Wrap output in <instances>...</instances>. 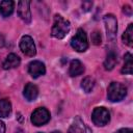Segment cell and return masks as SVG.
Returning <instances> with one entry per match:
<instances>
[{
  "mask_svg": "<svg viewBox=\"0 0 133 133\" xmlns=\"http://www.w3.org/2000/svg\"><path fill=\"white\" fill-rule=\"evenodd\" d=\"M115 133H133V131L129 128H122V129L117 130Z\"/></svg>",
  "mask_w": 133,
  "mask_h": 133,
  "instance_id": "23",
  "label": "cell"
},
{
  "mask_svg": "<svg viewBox=\"0 0 133 133\" xmlns=\"http://www.w3.org/2000/svg\"><path fill=\"white\" fill-rule=\"evenodd\" d=\"M23 95L28 101H34L38 96V89L33 83H27L24 87Z\"/></svg>",
  "mask_w": 133,
  "mask_h": 133,
  "instance_id": "12",
  "label": "cell"
},
{
  "mask_svg": "<svg viewBox=\"0 0 133 133\" xmlns=\"http://www.w3.org/2000/svg\"><path fill=\"white\" fill-rule=\"evenodd\" d=\"M52 133H61V132H60V131H53Z\"/></svg>",
  "mask_w": 133,
  "mask_h": 133,
  "instance_id": "26",
  "label": "cell"
},
{
  "mask_svg": "<svg viewBox=\"0 0 133 133\" xmlns=\"http://www.w3.org/2000/svg\"><path fill=\"white\" fill-rule=\"evenodd\" d=\"M28 73L33 78H37L46 73L45 64L39 60H33L28 64Z\"/></svg>",
  "mask_w": 133,
  "mask_h": 133,
  "instance_id": "10",
  "label": "cell"
},
{
  "mask_svg": "<svg viewBox=\"0 0 133 133\" xmlns=\"http://www.w3.org/2000/svg\"><path fill=\"white\" fill-rule=\"evenodd\" d=\"M0 133H5V125L2 121H0Z\"/></svg>",
  "mask_w": 133,
  "mask_h": 133,
  "instance_id": "24",
  "label": "cell"
},
{
  "mask_svg": "<svg viewBox=\"0 0 133 133\" xmlns=\"http://www.w3.org/2000/svg\"><path fill=\"white\" fill-rule=\"evenodd\" d=\"M124 66L122 69V73L123 74H129L131 75L133 72V61H132V55L130 53H126L125 57H124Z\"/></svg>",
  "mask_w": 133,
  "mask_h": 133,
  "instance_id": "17",
  "label": "cell"
},
{
  "mask_svg": "<svg viewBox=\"0 0 133 133\" xmlns=\"http://www.w3.org/2000/svg\"><path fill=\"white\" fill-rule=\"evenodd\" d=\"M123 10H124V12L127 14L128 16H131V14H132V8H131L129 5H125V6L123 7Z\"/></svg>",
  "mask_w": 133,
  "mask_h": 133,
  "instance_id": "22",
  "label": "cell"
},
{
  "mask_svg": "<svg viewBox=\"0 0 133 133\" xmlns=\"http://www.w3.org/2000/svg\"><path fill=\"white\" fill-rule=\"evenodd\" d=\"M91 42L95 45H100L101 44V34L99 31H94L91 33Z\"/></svg>",
  "mask_w": 133,
  "mask_h": 133,
  "instance_id": "20",
  "label": "cell"
},
{
  "mask_svg": "<svg viewBox=\"0 0 133 133\" xmlns=\"http://www.w3.org/2000/svg\"><path fill=\"white\" fill-rule=\"evenodd\" d=\"M71 25L68 20H65L60 15H55L54 17V23L52 26V35L58 39L63 38L70 31Z\"/></svg>",
  "mask_w": 133,
  "mask_h": 133,
  "instance_id": "1",
  "label": "cell"
},
{
  "mask_svg": "<svg viewBox=\"0 0 133 133\" xmlns=\"http://www.w3.org/2000/svg\"><path fill=\"white\" fill-rule=\"evenodd\" d=\"M95 79L91 77H85L81 82V87L85 92H90L95 87Z\"/></svg>",
  "mask_w": 133,
  "mask_h": 133,
  "instance_id": "19",
  "label": "cell"
},
{
  "mask_svg": "<svg viewBox=\"0 0 133 133\" xmlns=\"http://www.w3.org/2000/svg\"><path fill=\"white\" fill-rule=\"evenodd\" d=\"M83 72H84V65L80 60L74 59V60L71 61L70 69H69V73H70L71 76L76 77V76H79V75L83 74Z\"/></svg>",
  "mask_w": 133,
  "mask_h": 133,
  "instance_id": "13",
  "label": "cell"
},
{
  "mask_svg": "<svg viewBox=\"0 0 133 133\" xmlns=\"http://www.w3.org/2000/svg\"><path fill=\"white\" fill-rule=\"evenodd\" d=\"M18 15L19 17L27 24L31 22V11H30V2L22 0L18 2Z\"/></svg>",
  "mask_w": 133,
  "mask_h": 133,
  "instance_id": "8",
  "label": "cell"
},
{
  "mask_svg": "<svg viewBox=\"0 0 133 133\" xmlns=\"http://www.w3.org/2000/svg\"><path fill=\"white\" fill-rule=\"evenodd\" d=\"M20 49L27 56H34L36 53V48H35L34 42L32 39V37L29 35L22 36V38L20 41Z\"/></svg>",
  "mask_w": 133,
  "mask_h": 133,
  "instance_id": "7",
  "label": "cell"
},
{
  "mask_svg": "<svg viewBox=\"0 0 133 133\" xmlns=\"http://www.w3.org/2000/svg\"><path fill=\"white\" fill-rule=\"evenodd\" d=\"M116 62H117V55H116V53L114 51H110L107 54L106 59L104 61V68H105V70L111 71L115 66Z\"/></svg>",
  "mask_w": 133,
  "mask_h": 133,
  "instance_id": "15",
  "label": "cell"
},
{
  "mask_svg": "<svg viewBox=\"0 0 133 133\" xmlns=\"http://www.w3.org/2000/svg\"><path fill=\"white\" fill-rule=\"evenodd\" d=\"M37 133H43V132H37Z\"/></svg>",
  "mask_w": 133,
  "mask_h": 133,
  "instance_id": "27",
  "label": "cell"
},
{
  "mask_svg": "<svg viewBox=\"0 0 133 133\" xmlns=\"http://www.w3.org/2000/svg\"><path fill=\"white\" fill-rule=\"evenodd\" d=\"M91 119L95 125L103 127L107 125L110 121V112L105 107H97L94 109L91 114Z\"/></svg>",
  "mask_w": 133,
  "mask_h": 133,
  "instance_id": "4",
  "label": "cell"
},
{
  "mask_svg": "<svg viewBox=\"0 0 133 133\" xmlns=\"http://www.w3.org/2000/svg\"><path fill=\"white\" fill-rule=\"evenodd\" d=\"M50 121V112L44 107L36 108L31 114V123L34 126H43Z\"/></svg>",
  "mask_w": 133,
  "mask_h": 133,
  "instance_id": "6",
  "label": "cell"
},
{
  "mask_svg": "<svg viewBox=\"0 0 133 133\" xmlns=\"http://www.w3.org/2000/svg\"><path fill=\"white\" fill-rule=\"evenodd\" d=\"M15 2L11 0H4L0 2V14L2 17L7 18L9 17L14 11Z\"/></svg>",
  "mask_w": 133,
  "mask_h": 133,
  "instance_id": "14",
  "label": "cell"
},
{
  "mask_svg": "<svg viewBox=\"0 0 133 133\" xmlns=\"http://www.w3.org/2000/svg\"><path fill=\"white\" fill-rule=\"evenodd\" d=\"M20 62H21L20 57L15 53H10V54L7 55V57L3 61L2 65H3L4 70H9V69H15V68L19 66Z\"/></svg>",
  "mask_w": 133,
  "mask_h": 133,
  "instance_id": "11",
  "label": "cell"
},
{
  "mask_svg": "<svg viewBox=\"0 0 133 133\" xmlns=\"http://www.w3.org/2000/svg\"><path fill=\"white\" fill-rule=\"evenodd\" d=\"M91 7H92V2L91 1H84L82 3V9L84 11H89Z\"/></svg>",
  "mask_w": 133,
  "mask_h": 133,
  "instance_id": "21",
  "label": "cell"
},
{
  "mask_svg": "<svg viewBox=\"0 0 133 133\" xmlns=\"http://www.w3.org/2000/svg\"><path fill=\"white\" fill-rule=\"evenodd\" d=\"M69 133H92V131L79 116H76L69 128Z\"/></svg>",
  "mask_w": 133,
  "mask_h": 133,
  "instance_id": "9",
  "label": "cell"
},
{
  "mask_svg": "<svg viewBox=\"0 0 133 133\" xmlns=\"http://www.w3.org/2000/svg\"><path fill=\"white\" fill-rule=\"evenodd\" d=\"M104 23L106 28L107 38L110 41H114L117 32V21L116 18L112 14H108L104 17Z\"/></svg>",
  "mask_w": 133,
  "mask_h": 133,
  "instance_id": "5",
  "label": "cell"
},
{
  "mask_svg": "<svg viewBox=\"0 0 133 133\" xmlns=\"http://www.w3.org/2000/svg\"><path fill=\"white\" fill-rule=\"evenodd\" d=\"M127 95V87L119 82H111L107 89V98L111 102H119Z\"/></svg>",
  "mask_w": 133,
  "mask_h": 133,
  "instance_id": "2",
  "label": "cell"
},
{
  "mask_svg": "<svg viewBox=\"0 0 133 133\" xmlns=\"http://www.w3.org/2000/svg\"><path fill=\"white\" fill-rule=\"evenodd\" d=\"M4 45V37L0 34V47H2Z\"/></svg>",
  "mask_w": 133,
  "mask_h": 133,
  "instance_id": "25",
  "label": "cell"
},
{
  "mask_svg": "<svg viewBox=\"0 0 133 133\" xmlns=\"http://www.w3.org/2000/svg\"><path fill=\"white\" fill-rule=\"evenodd\" d=\"M71 46L77 52H84L88 48V42L85 31L82 28H79L76 34L71 39Z\"/></svg>",
  "mask_w": 133,
  "mask_h": 133,
  "instance_id": "3",
  "label": "cell"
},
{
  "mask_svg": "<svg viewBox=\"0 0 133 133\" xmlns=\"http://www.w3.org/2000/svg\"><path fill=\"white\" fill-rule=\"evenodd\" d=\"M11 112V104L7 99L0 100V117H7Z\"/></svg>",
  "mask_w": 133,
  "mask_h": 133,
  "instance_id": "16",
  "label": "cell"
},
{
  "mask_svg": "<svg viewBox=\"0 0 133 133\" xmlns=\"http://www.w3.org/2000/svg\"><path fill=\"white\" fill-rule=\"evenodd\" d=\"M123 42L129 46L132 47L133 46V24H129V26L127 27L126 31L123 34Z\"/></svg>",
  "mask_w": 133,
  "mask_h": 133,
  "instance_id": "18",
  "label": "cell"
}]
</instances>
